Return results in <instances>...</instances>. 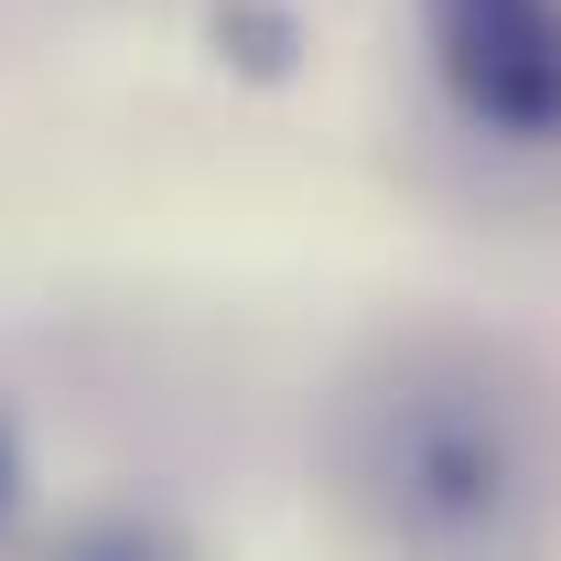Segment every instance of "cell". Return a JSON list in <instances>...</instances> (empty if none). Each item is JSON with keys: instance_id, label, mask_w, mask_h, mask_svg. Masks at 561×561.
Wrapping results in <instances>:
<instances>
[{"instance_id": "6da1fadb", "label": "cell", "mask_w": 561, "mask_h": 561, "mask_svg": "<svg viewBox=\"0 0 561 561\" xmlns=\"http://www.w3.org/2000/svg\"><path fill=\"white\" fill-rule=\"evenodd\" d=\"M443 87L507 140L561 130V0H421Z\"/></svg>"}, {"instance_id": "7a4b0ae2", "label": "cell", "mask_w": 561, "mask_h": 561, "mask_svg": "<svg viewBox=\"0 0 561 561\" xmlns=\"http://www.w3.org/2000/svg\"><path fill=\"white\" fill-rule=\"evenodd\" d=\"M0 507H11V454H0Z\"/></svg>"}]
</instances>
